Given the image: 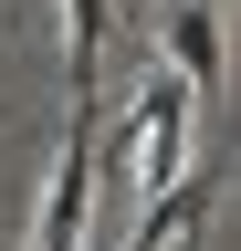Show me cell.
<instances>
[{"label": "cell", "mask_w": 241, "mask_h": 251, "mask_svg": "<svg viewBox=\"0 0 241 251\" xmlns=\"http://www.w3.org/2000/svg\"><path fill=\"white\" fill-rule=\"evenodd\" d=\"M199 220H210V168H178L168 188H147V220H136V241H126V251H178Z\"/></svg>", "instance_id": "2"}, {"label": "cell", "mask_w": 241, "mask_h": 251, "mask_svg": "<svg viewBox=\"0 0 241 251\" xmlns=\"http://www.w3.org/2000/svg\"><path fill=\"white\" fill-rule=\"evenodd\" d=\"M168 63L189 94H220V21H210V0H178L168 11Z\"/></svg>", "instance_id": "3"}, {"label": "cell", "mask_w": 241, "mask_h": 251, "mask_svg": "<svg viewBox=\"0 0 241 251\" xmlns=\"http://www.w3.org/2000/svg\"><path fill=\"white\" fill-rule=\"evenodd\" d=\"M189 105H199V94L178 84V74H158V84L126 105V178H136V199L189 168Z\"/></svg>", "instance_id": "1"}]
</instances>
